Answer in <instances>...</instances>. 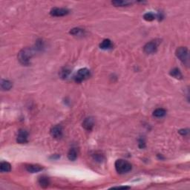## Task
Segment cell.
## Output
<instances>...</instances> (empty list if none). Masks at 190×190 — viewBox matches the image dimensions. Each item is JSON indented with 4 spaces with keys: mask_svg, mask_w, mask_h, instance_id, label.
I'll use <instances>...</instances> for the list:
<instances>
[{
    "mask_svg": "<svg viewBox=\"0 0 190 190\" xmlns=\"http://www.w3.org/2000/svg\"><path fill=\"white\" fill-rule=\"evenodd\" d=\"M92 157H93V159L95 161H97V162H102V161H104V155H102V153H100V152H94V153L92 155Z\"/></svg>",
    "mask_w": 190,
    "mask_h": 190,
    "instance_id": "cell-19",
    "label": "cell"
},
{
    "mask_svg": "<svg viewBox=\"0 0 190 190\" xmlns=\"http://www.w3.org/2000/svg\"><path fill=\"white\" fill-rule=\"evenodd\" d=\"M94 126V120L93 117H86L82 122V127L87 131H92Z\"/></svg>",
    "mask_w": 190,
    "mask_h": 190,
    "instance_id": "cell-9",
    "label": "cell"
},
{
    "mask_svg": "<svg viewBox=\"0 0 190 190\" xmlns=\"http://www.w3.org/2000/svg\"><path fill=\"white\" fill-rule=\"evenodd\" d=\"M157 45L158 44L156 41H152L145 45L143 50L146 54H153L157 51Z\"/></svg>",
    "mask_w": 190,
    "mask_h": 190,
    "instance_id": "cell-7",
    "label": "cell"
},
{
    "mask_svg": "<svg viewBox=\"0 0 190 190\" xmlns=\"http://www.w3.org/2000/svg\"><path fill=\"white\" fill-rule=\"evenodd\" d=\"M39 183L42 188H46V187H48V185L50 183L49 178L48 177H45V176H42L39 178Z\"/></svg>",
    "mask_w": 190,
    "mask_h": 190,
    "instance_id": "cell-12",
    "label": "cell"
},
{
    "mask_svg": "<svg viewBox=\"0 0 190 190\" xmlns=\"http://www.w3.org/2000/svg\"><path fill=\"white\" fill-rule=\"evenodd\" d=\"M130 187H113V189H129Z\"/></svg>",
    "mask_w": 190,
    "mask_h": 190,
    "instance_id": "cell-25",
    "label": "cell"
},
{
    "mask_svg": "<svg viewBox=\"0 0 190 190\" xmlns=\"http://www.w3.org/2000/svg\"><path fill=\"white\" fill-rule=\"evenodd\" d=\"M170 75L176 79H182V77H183V75L181 74V71L177 68H173L172 71H170Z\"/></svg>",
    "mask_w": 190,
    "mask_h": 190,
    "instance_id": "cell-17",
    "label": "cell"
},
{
    "mask_svg": "<svg viewBox=\"0 0 190 190\" xmlns=\"http://www.w3.org/2000/svg\"><path fill=\"white\" fill-rule=\"evenodd\" d=\"M69 13V11L66 8L61 7H54L50 12V14L53 17H63Z\"/></svg>",
    "mask_w": 190,
    "mask_h": 190,
    "instance_id": "cell-6",
    "label": "cell"
},
{
    "mask_svg": "<svg viewBox=\"0 0 190 190\" xmlns=\"http://www.w3.org/2000/svg\"><path fill=\"white\" fill-rule=\"evenodd\" d=\"M12 86H13V84L9 80H2V82H1V88H2V90H5V91L10 90L12 88Z\"/></svg>",
    "mask_w": 190,
    "mask_h": 190,
    "instance_id": "cell-13",
    "label": "cell"
},
{
    "mask_svg": "<svg viewBox=\"0 0 190 190\" xmlns=\"http://www.w3.org/2000/svg\"><path fill=\"white\" fill-rule=\"evenodd\" d=\"M90 76H91V72L88 68H81L75 74L74 76V80L76 82H82V81L89 78Z\"/></svg>",
    "mask_w": 190,
    "mask_h": 190,
    "instance_id": "cell-3",
    "label": "cell"
},
{
    "mask_svg": "<svg viewBox=\"0 0 190 190\" xmlns=\"http://www.w3.org/2000/svg\"><path fill=\"white\" fill-rule=\"evenodd\" d=\"M115 169L119 174H126L129 172L132 169V164L127 161L122 159L117 160L115 162Z\"/></svg>",
    "mask_w": 190,
    "mask_h": 190,
    "instance_id": "cell-2",
    "label": "cell"
},
{
    "mask_svg": "<svg viewBox=\"0 0 190 190\" xmlns=\"http://www.w3.org/2000/svg\"><path fill=\"white\" fill-rule=\"evenodd\" d=\"M188 132H189L188 129H181L179 131V133L181 134V135H183V136L187 135V134H188Z\"/></svg>",
    "mask_w": 190,
    "mask_h": 190,
    "instance_id": "cell-24",
    "label": "cell"
},
{
    "mask_svg": "<svg viewBox=\"0 0 190 190\" xmlns=\"http://www.w3.org/2000/svg\"><path fill=\"white\" fill-rule=\"evenodd\" d=\"M51 135L56 139H60L62 137V134H63V128L61 125H56L53 126L51 128L50 131Z\"/></svg>",
    "mask_w": 190,
    "mask_h": 190,
    "instance_id": "cell-5",
    "label": "cell"
},
{
    "mask_svg": "<svg viewBox=\"0 0 190 190\" xmlns=\"http://www.w3.org/2000/svg\"><path fill=\"white\" fill-rule=\"evenodd\" d=\"M28 132L25 129H19L17 134V141L18 143H26L27 142Z\"/></svg>",
    "mask_w": 190,
    "mask_h": 190,
    "instance_id": "cell-8",
    "label": "cell"
},
{
    "mask_svg": "<svg viewBox=\"0 0 190 190\" xmlns=\"http://www.w3.org/2000/svg\"><path fill=\"white\" fill-rule=\"evenodd\" d=\"M100 48L102 50H108L112 48V41L108 39H106L102 41L100 44Z\"/></svg>",
    "mask_w": 190,
    "mask_h": 190,
    "instance_id": "cell-11",
    "label": "cell"
},
{
    "mask_svg": "<svg viewBox=\"0 0 190 190\" xmlns=\"http://www.w3.org/2000/svg\"><path fill=\"white\" fill-rule=\"evenodd\" d=\"M145 146H146V144H145V141L143 140L142 139H140L139 140V147L140 149H143L145 147Z\"/></svg>",
    "mask_w": 190,
    "mask_h": 190,
    "instance_id": "cell-23",
    "label": "cell"
},
{
    "mask_svg": "<svg viewBox=\"0 0 190 190\" xmlns=\"http://www.w3.org/2000/svg\"><path fill=\"white\" fill-rule=\"evenodd\" d=\"M68 158L70 161H74L77 158V152L74 148L71 149L68 153Z\"/></svg>",
    "mask_w": 190,
    "mask_h": 190,
    "instance_id": "cell-18",
    "label": "cell"
},
{
    "mask_svg": "<svg viewBox=\"0 0 190 190\" xmlns=\"http://www.w3.org/2000/svg\"><path fill=\"white\" fill-rule=\"evenodd\" d=\"M155 15L153 13H151V12H149V13H145L144 16H143V18H144L145 20L146 21H153L155 19Z\"/></svg>",
    "mask_w": 190,
    "mask_h": 190,
    "instance_id": "cell-21",
    "label": "cell"
},
{
    "mask_svg": "<svg viewBox=\"0 0 190 190\" xmlns=\"http://www.w3.org/2000/svg\"><path fill=\"white\" fill-rule=\"evenodd\" d=\"M112 5H114L116 7H124V6L129 5L131 2L128 1H122V0H116L112 2Z\"/></svg>",
    "mask_w": 190,
    "mask_h": 190,
    "instance_id": "cell-16",
    "label": "cell"
},
{
    "mask_svg": "<svg viewBox=\"0 0 190 190\" xmlns=\"http://www.w3.org/2000/svg\"><path fill=\"white\" fill-rule=\"evenodd\" d=\"M70 33L74 36H81V35L84 34V30L79 28V27H76V28H73L70 31Z\"/></svg>",
    "mask_w": 190,
    "mask_h": 190,
    "instance_id": "cell-20",
    "label": "cell"
},
{
    "mask_svg": "<svg viewBox=\"0 0 190 190\" xmlns=\"http://www.w3.org/2000/svg\"><path fill=\"white\" fill-rule=\"evenodd\" d=\"M69 74V71L67 68H63L62 71H60V76L62 78H66Z\"/></svg>",
    "mask_w": 190,
    "mask_h": 190,
    "instance_id": "cell-22",
    "label": "cell"
},
{
    "mask_svg": "<svg viewBox=\"0 0 190 190\" xmlns=\"http://www.w3.org/2000/svg\"><path fill=\"white\" fill-rule=\"evenodd\" d=\"M175 54L180 60L184 64H188L189 62V51L186 47H180L176 50Z\"/></svg>",
    "mask_w": 190,
    "mask_h": 190,
    "instance_id": "cell-4",
    "label": "cell"
},
{
    "mask_svg": "<svg viewBox=\"0 0 190 190\" xmlns=\"http://www.w3.org/2000/svg\"><path fill=\"white\" fill-rule=\"evenodd\" d=\"M166 114V111L163 108H157L154 111L153 116L155 117H163Z\"/></svg>",
    "mask_w": 190,
    "mask_h": 190,
    "instance_id": "cell-15",
    "label": "cell"
},
{
    "mask_svg": "<svg viewBox=\"0 0 190 190\" xmlns=\"http://www.w3.org/2000/svg\"><path fill=\"white\" fill-rule=\"evenodd\" d=\"M25 169L30 173H36L43 170V167L37 164H29L25 166Z\"/></svg>",
    "mask_w": 190,
    "mask_h": 190,
    "instance_id": "cell-10",
    "label": "cell"
},
{
    "mask_svg": "<svg viewBox=\"0 0 190 190\" xmlns=\"http://www.w3.org/2000/svg\"><path fill=\"white\" fill-rule=\"evenodd\" d=\"M33 56V51L29 48H25L19 51L18 54V60L23 66H28L30 60Z\"/></svg>",
    "mask_w": 190,
    "mask_h": 190,
    "instance_id": "cell-1",
    "label": "cell"
},
{
    "mask_svg": "<svg viewBox=\"0 0 190 190\" xmlns=\"http://www.w3.org/2000/svg\"><path fill=\"white\" fill-rule=\"evenodd\" d=\"M11 166L7 162H2L0 163V171L2 172H11Z\"/></svg>",
    "mask_w": 190,
    "mask_h": 190,
    "instance_id": "cell-14",
    "label": "cell"
}]
</instances>
